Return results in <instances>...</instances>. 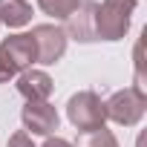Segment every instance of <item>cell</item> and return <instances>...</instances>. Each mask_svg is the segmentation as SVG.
<instances>
[{"label": "cell", "mask_w": 147, "mask_h": 147, "mask_svg": "<svg viewBox=\"0 0 147 147\" xmlns=\"http://www.w3.org/2000/svg\"><path fill=\"white\" fill-rule=\"evenodd\" d=\"M136 12V0H104L95 12V38L98 40H121L130 32Z\"/></svg>", "instance_id": "cell-1"}, {"label": "cell", "mask_w": 147, "mask_h": 147, "mask_svg": "<svg viewBox=\"0 0 147 147\" xmlns=\"http://www.w3.org/2000/svg\"><path fill=\"white\" fill-rule=\"evenodd\" d=\"M66 118H69L72 127L81 130V133L107 127L104 101H101L98 92H92V90H81V92H75V95H69V101H66Z\"/></svg>", "instance_id": "cell-2"}, {"label": "cell", "mask_w": 147, "mask_h": 147, "mask_svg": "<svg viewBox=\"0 0 147 147\" xmlns=\"http://www.w3.org/2000/svg\"><path fill=\"white\" fill-rule=\"evenodd\" d=\"M144 110H147V98L138 95L133 87L127 90H115L107 101H104V115L121 127H136L141 118H144Z\"/></svg>", "instance_id": "cell-3"}, {"label": "cell", "mask_w": 147, "mask_h": 147, "mask_svg": "<svg viewBox=\"0 0 147 147\" xmlns=\"http://www.w3.org/2000/svg\"><path fill=\"white\" fill-rule=\"evenodd\" d=\"M32 40H35V52H38V63L43 66H52L63 58L66 52V32L58 26V23H38L32 26Z\"/></svg>", "instance_id": "cell-4"}, {"label": "cell", "mask_w": 147, "mask_h": 147, "mask_svg": "<svg viewBox=\"0 0 147 147\" xmlns=\"http://www.w3.org/2000/svg\"><path fill=\"white\" fill-rule=\"evenodd\" d=\"M20 121H23V130H26V133L49 138V136L58 130L61 115H58V110H55L49 101H32V104H26V107L20 110Z\"/></svg>", "instance_id": "cell-5"}, {"label": "cell", "mask_w": 147, "mask_h": 147, "mask_svg": "<svg viewBox=\"0 0 147 147\" xmlns=\"http://www.w3.org/2000/svg\"><path fill=\"white\" fill-rule=\"evenodd\" d=\"M0 55L12 63V69L18 72V75H20L23 69H32V66L38 63L35 40H32L29 32H18V35L3 38V40H0Z\"/></svg>", "instance_id": "cell-6"}, {"label": "cell", "mask_w": 147, "mask_h": 147, "mask_svg": "<svg viewBox=\"0 0 147 147\" xmlns=\"http://www.w3.org/2000/svg\"><path fill=\"white\" fill-rule=\"evenodd\" d=\"M95 12H98V3L95 0H81V6L66 18V38L78 40V43H92L98 40L95 38Z\"/></svg>", "instance_id": "cell-7"}, {"label": "cell", "mask_w": 147, "mask_h": 147, "mask_svg": "<svg viewBox=\"0 0 147 147\" xmlns=\"http://www.w3.org/2000/svg\"><path fill=\"white\" fill-rule=\"evenodd\" d=\"M52 90H55V81L43 69L32 66V69H23L18 75V92L26 98V104H32V101H49Z\"/></svg>", "instance_id": "cell-8"}, {"label": "cell", "mask_w": 147, "mask_h": 147, "mask_svg": "<svg viewBox=\"0 0 147 147\" xmlns=\"http://www.w3.org/2000/svg\"><path fill=\"white\" fill-rule=\"evenodd\" d=\"M32 23V6L26 0H0V26L20 29Z\"/></svg>", "instance_id": "cell-9"}, {"label": "cell", "mask_w": 147, "mask_h": 147, "mask_svg": "<svg viewBox=\"0 0 147 147\" xmlns=\"http://www.w3.org/2000/svg\"><path fill=\"white\" fill-rule=\"evenodd\" d=\"M72 147H118V138L107 130V127H98V130H87L78 136V141Z\"/></svg>", "instance_id": "cell-10"}, {"label": "cell", "mask_w": 147, "mask_h": 147, "mask_svg": "<svg viewBox=\"0 0 147 147\" xmlns=\"http://www.w3.org/2000/svg\"><path fill=\"white\" fill-rule=\"evenodd\" d=\"M78 6H81V0H38V9L55 20H66Z\"/></svg>", "instance_id": "cell-11"}, {"label": "cell", "mask_w": 147, "mask_h": 147, "mask_svg": "<svg viewBox=\"0 0 147 147\" xmlns=\"http://www.w3.org/2000/svg\"><path fill=\"white\" fill-rule=\"evenodd\" d=\"M6 147H35V144H32V136L26 130H18V133L9 136V144Z\"/></svg>", "instance_id": "cell-12"}, {"label": "cell", "mask_w": 147, "mask_h": 147, "mask_svg": "<svg viewBox=\"0 0 147 147\" xmlns=\"http://www.w3.org/2000/svg\"><path fill=\"white\" fill-rule=\"evenodd\" d=\"M12 78H18V72L12 69V63H9L3 55H0V84H9Z\"/></svg>", "instance_id": "cell-13"}, {"label": "cell", "mask_w": 147, "mask_h": 147, "mask_svg": "<svg viewBox=\"0 0 147 147\" xmlns=\"http://www.w3.org/2000/svg\"><path fill=\"white\" fill-rule=\"evenodd\" d=\"M40 147H72V144H69L66 138H61V136H49V138H46Z\"/></svg>", "instance_id": "cell-14"}]
</instances>
